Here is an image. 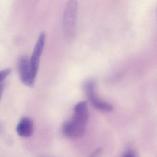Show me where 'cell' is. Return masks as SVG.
Segmentation results:
<instances>
[{
	"instance_id": "obj_5",
	"label": "cell",
	"mask_w": 157,
	"mask_h": 157,
	"mask_svg": "<svg viewBox=\"0 0 157 157\" xmlns=\"http://www.w3.org/2000/svg\"><path fill=\"white\" fill-rule=\"evenodd\" d=\"M46 37V35L45 33H42L40 34L37 42L36 44L32 56L30 59V65L32 73L35 78L38 72L40 58L43 53L45 43Z\"/></svg>"
},
{
	"instance_id": "obj_3",
	"label": "cell",
	"mask_w": 157,
	"mask_h": 157,
	"mask_svg": "<svg viewBox=\"0 0 157 157\" xmlns=\"http://www.w3.org/2000/svg\"><path fill=\"white\" fill-rule=\"evenodd\" d=\"M84 88L87 97L92 105L97 110L104 112H110L113 109L111 104L99 99L95 93V84L94 81L89 80L85 82Z\"/></svg>"
},
{
	"instance_id": "obj_10",
	"label": "cell",
	"mask_w": 157,
	"mask_h": 157,
	"mask_svg": "<svg viewBox=\"0 0 157 157\" xmlns=\"http://www.w3.org/2000/svg\"><path fill=\"white\" fill-rule=\"evenodd\" d=\"M4 89V83H0V99H1L2 96V94H3V90Z\"/></svg>"
},
{
	"instance_id": "obj_2",
	"label": "cell",
	"mask_w": 157,
	"mask_h": 157,
	"mask_svg": "<svg viewBox=\"0 0 157 157\" xmlns=\"http://www.w3.org/2000/svg\"><path fill=\"white\" fill-rule=\"evenodd\" d=\"M78 3L74 0L68 2L64 12L63 18V29L64 33L68 37L74 35L76 29Z\"/></svg>"
},
{
	"instance_id": "obj_9",
	"label": "cell",
	"mask_w": 157,
	"mask_h": 157,
	"mask_svg": "<svg viewBox=\"0 0 157 157\" xmlns=\"http://www.w3.org/2000/svg\"><path fill=\"white\" fill-rule=\"evenodd\" d=\"M102 149L101 148H98L95 151L92 152L88 157H99L101 154Z\"/></svg>"
},
{
	"instance_id": "obj_6",
	"label": "cell",
	"mask_w": 157,
	"mask_h": 157,
	"mask_svg": "<svg viewBox=\"0 0 157 157\" xmlns=\"http://www.w3.org/2000/svg\"><path fill=\"white\" fill-rule=\"evenodd\" d=\"M18 135L22 137L31 136L34 131V125L33 121L28 117H22L20 120L16 128Z\"/></svg>"
},
{
	"instance_id": "obj_1",
	"label": "cell",
	"mask_w": 157,
	"mask_h": 157,
	"mask_svg": "<svg viewBox=\"0 0 157 157\" xmlns=\"http://www.w3.org/2000/svg\"><path fill=\"white\" fill-rule=\"evenodd\" d=\"M89 114L87 102H79L74 106L73 114L70 120L64 123L62 133L67 138H79L84 135L89 120Z\"/></svg>"
},
{
	"instance_id": "obj_4",
	"label": "cell",
	"mask_w": 157,
	"mask_h": 157,
	"mask_svg": "<svg viewBox=\"0 0 157 157\" xmlns=\"http://www.w3.org/2000/svg\"><path fill=\"white\" fill-rule=\"evenodd\" d=\"M17 67L22 83L28 87H33L36 78L32 73L29 57L25 56L21 57L18 60Z\"/></svg>"
},
{
	"instance_id": "obj_11",
	"label": "cell",
	"mask_w": 157,
	"mask_h": 157,
	"mask_svg": "<svg viewBox=\"0 0 157 157\" xmlns=\"http://www.w3.org/2000/svg\"><path fill=\"white\" fill-rule=\"evenodd\" d=\"M2 128V127L1 125H0V131H1Z\"/></svg>"
},
{
	"instance_id": "obj_8",
	"label": "cell",
	"mask_w": 157,
	"mask_h": 157,
	"mask_svg": "<svg viewBox=\"0 0 157 157\" xmlns=\"http://www.w3.org/2000/svg\"><path fill=\"white\" fill-rule=\"evenodd\" d=\"M122 157H137L136 153L135 151L132 149H128L123 154Z\"/></svg>"
},
{
	"instance_id": "obj_7",
	"label": "cell",
	"mask_w": 157,
	"mask_h": 157,
	"mask_svg": "<svg viewBox=\"0 0 157 157\" xmlns=\"http://www.w3.org/2000/svg\"><path fill=\"white\" fill-rule=\"evenodd\" d=\"M11 69L10 68L5 69L0 71V83H3L4 80L10 74Z\"/></svg>"
}]
</instances>
